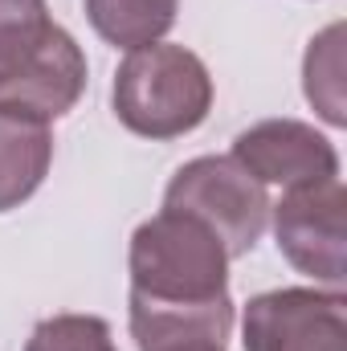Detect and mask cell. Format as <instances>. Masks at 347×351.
<instances>
[{
  "instance_id": "cell-1",
  "label": "cell",
  "mask_w": 347,
  "mask_h": 351,
  "mask_svg": "<svg viewBox=\"0 0 347 351\" xmlns=\"http://www.w3.org/2000/svg\"><path fill=\"white\" fill-rule=\"evenodd\" d=\"M127 265L131 339L139 351L172 339H229V254L208 225L180 208H160L131 233Z\"/></svg>"
},
{
  "instance_id": "cell-2",
  "label": "cell",
  "mask_w": 347,
  "mask_h": 351,
  "mask_svg": "<svg viewBox=\"0 0 347 351\" xmlns=\"http://www.w3.org/2000/svg\"><path fill=\"white\" fill-rule=\"evenodd\" d=\"M115 119L139 139H180L196 131L213 110L208 66L184 45H143L115 70Z\"/></svg>"
},
{
  "instance_id": "cell-3",
  "label": "cell",
  "mask_w": 347,
  "mask_h": 351,
  "mask_svg": "<svg viewBox=\"0 0 347 351\" xmlns=\"http://www.w3.org/2000/svg\"><path fill=\"white\" fill-rule=\"evenodd\" d=\"M164 208L208 225L229 258H246L270 225V196L233 156H200L172 176Z\"/></svg>"
},
{
  "instance_id": "cell-4",
  "label": "cell",
  "mask_w": 347,
  "mask_h": 351,
  "mask_svg": "<svg viewBox=\"0 0 347 351\" xmlns=\"http://www.w3.org/2000/svg\"><path fill=\"white\" fill-rule=\"evenodd\" d=\"M344 180H319V184H298L286 188L274 213V237L282 258L298 274H311L315 282L344 290L347 265H344Z\"/></svg>"
},
{
  "instance_id": "cell-5",
  "label": "cell",
  "mask_w": 347,
  "mask_h": 351,
  "mask_svg": "<svg viewBox=\"0 0 347 351\" xmlns=\"http://www.w3.org/2000/svg\"><path fill=\"white\" fill-rule=\"evenodd\" d=\"M246 351H347V302L339 290L282 286L254 294L241 319Z\"/></svg>"
},
{
  "instance_id": "cell-6",
  "label": "cell",
  "mask_w": 347,
  "mask_h": 351,
  "mask_svg": "<svg viewBox=\"0 0 347 351\" xmlns=\"http://www.w3.org/2000/svg\"><path fill=\"white\" fill-rule=\"evenodd\" d=\"M233 160L254 176L258 184H319L339 176V152L335 143L298 119H265L246 127L233 139Z\"/></svg>"
},
{
  "instance_id": "cell-7",
  "label": "cell",
  "mask_w": 347,
  "mask_h": 351,
  "mask_svg": "<svg viewBox=\"0 0 347 351\" xmlns=\"http://www.w3.org/2000/svg\"><path fill=\"white\" fill-rule=\"evenodd\" d=\"M53 131L49 119L21 106H0V213L21 208L49 176Z\"/></svg>"
},
{
  "instance_id": "cell-8",
  "label": "cell",
  "mask_w": 347,
  "mask_h": 351,
  "mask_svg": "<svg viewBox=\"0 0 347 351\" xmlns=\"http://www.w3.org/2000/svg\"><path fill=\"white\" fill-rule=\"evenodd\" d=\"M180 0H86V16L94 33L115 49L156 45L176 25Z\"/></svg>"
},
{
  "instance_id": "cell-9",
  "label": "cell",
  "mask_w": 347,
  "mask_h": 351,
  "mask_svg": "<svg viewBox=\"0 0 347 351\" xmlns=\"http://www.w3.org/2000/svg\"><path fill=\"white\" fill-rule=\"evenodd\" d=\"M302 86H307V102L331 127H344V25H327L311 41L307 62H302Z\"/></svg>"
},
{
  "instance_id": "cell-10",
  "label": "cell",
  "mask_w": 347,
  "mask_h": 351,
  "mask_svg": "<svg viewBox=\"0 0 347 351\" xmlns=\"http://www.w3.org/2000/svg\"><path fill=\"white\" fill-rule=\"evenodd\" d=\"M58 33L62 25H53L45 0H0V74L41 53Z\"/></svg>"
},
{
  "instance_id": "cell-11",
  "label": "cell",
  "mask_w": 347,
  "mask_h": 351,
  "mask_svg": "<svg viewBox=\"0 0 347 351\" xmlns=\"http://www.w3.org/2000/svg\"><path fill=\"white\" fill-rule=\"evenodd\" d=\"M25 351H119L110 323L98 315H49L33 327Z\"/></svg>"
},
{
  "instance_id": "cell-12",
  "label": "cell",
  "mask_w": 347,
  "mask_h": 351,
  "mask_svg": "<svg viewBox=\"0 0 347 351\" xmlns=\"http://www.w3.org/2000/svg\"><path fill=\"white\" fill-rule=\"evenodd\" d=\"M147 351H225V343H217V339H172V343H160V348Z\"/></svg>"
}]
</instances>
